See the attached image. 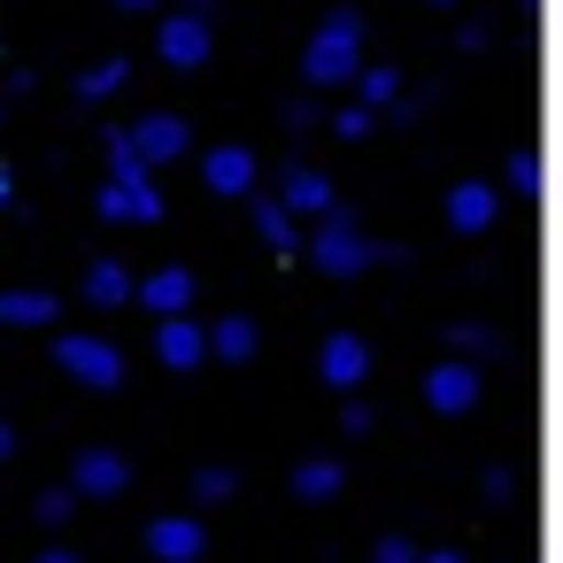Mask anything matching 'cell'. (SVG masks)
<instances>
[{"label": "cell", "mask_w": 563, "mask_h": 563, "mask_svg": "<svg viewBox=\"0 0 563 563\" xmlns=\"http://www.w3.org/2000/svg\"><path fill=\"white\" fill-rule=\"evenodd\" d=\"M301 78H309V86H355V78H363V16H355V9H332V16L309 32Z\"/></svg>", "instance_id": "1"}, {"label": "cell", "mask_w": 563, "mask_h": 563, "mask_svg": "<svg viewBox=\"0 0 563 563\" xmlns=\"http://www.w3.org/2000/svg\"><path fill=\"white\" fill-rule=\"evenodd\" d=\"M401 263V247H371V232L347 217V209H332L324 224H309V263L324 271V278H363L371 263Z\"/></svg>", "instance_id": "2"}, {"label": "cell", "mask_w": 563, "mask_h": 563, "mask_svg": "<svg viewBox=\"0 0 563 563\" xmlns=\"http://www.w3.org/2000/svg\"><path fill=\"white\" fill-rule=\"evenodd\" d=\"M55 363H63L78 386H93V394H117V386H124V347L101 340V332H63V340H55Z\"/></svg>", "instance_id": "3"}, {"label": "cell", "mask_w": 563, "mask_h": 563, "mask_svg": "<svg viewBox=\"0 0 563 563\" xmlns=\"http://www.w3.org/2000/svg\"><path fill=\"white\" fill-rule=\"evenodd\" d=\"M124 486H132V455H117V448H86L70 463V494L78 501H117Z\"/></svg>", "instance_id": "4"}, {"label": "cell", "mask_w": 563, "mask_h": 563, "mask_svg": "<svg viewBox=\"0 0 563 563\" xmlns=\"http://www.w3.org/2000/svg\"><path fill=\"white\" fill-rule=\"evenodd\" d=\"M424 401H432L440 417H471V409H478V363H463V355L432 363V371H424Z\"/></svg>", "instance_id": "5"}, {"label": "cell", "mask_w": 563, "mask_h": 563, "mask_svg": "<svg viewBox=\"0 0 563 563\" xmlns=\"http://www.w3.org/2000/svg\"><path fill=\"white\" fill-rule=\"evenodd\" d=\"M132 147H140V163H147V170H163V163H186L194 132H186L170 109H147V117L132 124Z\"/></svg>", "instance_id": "6"}, {"label": "cell", "mask_w": 563, "mask_h": 563, "mask_svg": "<svg viewBox=\"0 0 563 563\" xmlns=\"http://www.w3.org/2000/svg\"><path fill=\"white\" fill-rule=\"evenodd\" d=\"M278 201L301 217V224H324L340 201H332V178L317 170V163H286V178H278Z\"/></svg>", "instance_id": "7"}, {"label": "cell", "mask_w": 563, "mask_h": 563, "mask_svg": "<svg viewBox=\"0 0 563 563\" xmlns=\"http://www.w3.org/2000/svg\"><path fill=\"white\" fill-rule=\"evenodd\" d=\"M317 378H324L332 394H355V386L371 378V347H363L355 332H332V340L317 347Z\"/></svg>", "instance_id": "8"}, {"label": "cell", "mask_w": 563, "mask_h": 563, "mask_svg": "<svg viewBox=\"0 0 563 563\" xmlns=\"http://www.w3.org/2000/svg\"><path fill=\"white\" fill-rule=\"evenodd\" d=\"M448 224H455V232H471V240H478V232H494V224H501V194H494L486 178L448 186Z\"/></svg>", "instance_id": "9"}, {"label": "cell", "mask_w": 563, "mask_h": 563, "mask_svg": "<svg viewBox=\"0 0 563 563\" xmlns=\"http://www.w3.org/2000/svg\"><path fill=\"white\" fill-rule=\"evenodd\" d=\"M247 209H255V232H263V247H271V255H309V224H301L278 194H255Z\"/></svg>", "instance_id": "10"}, {"label": "cell", "mask_w": 563, "mask_h": 563, "mask_svg": "<svg viewBox=\"0 0 563 563\" xmlns=\"http://www.w3.org/2000/svg\"><path fill=\"white\" fill-rule=\"evenodd\" d=\"M201 548H209V532H201V517H155L147 525V555L155 563H201Z\"/></svg>", "instance_id": "11"}, {"label": "cell", "mask_w": 563, "mask_h": 563, "mask_svg": "<svg viewBox=\"0 0 563 563\" xmlns=\"http://www.w3.org/2000/svg\"><path fill=\"white\" fill-rule=\"evenodd\" d=\"M155 40H163V63H170V70H201V63H209V16H186V9H178V16H163Z\"/></svg>", "instance_id": "12"}, {"label": "cell", "mask_w": 563, "mask_h": 563, "mask_svg": "<svg viewBox=\"0 0 563 563\" xmlns=\"http://www.w3.org/2000/svg\"><path fill=\"white\" fill-rule=\"evenodd\" d=\"M132 301H147V309H155V324H163V317H194V271H186V263H163L155 278H140V294H132Z\"/></svg>", "instance_id": "13"}, {"label": "cell", "mask_w": 563, "mask_h": 563, "mask_svg": "<svg viewBox=\"0 0 563 563\" xmlns=\"http://www.w3.org/2000/svg\"><path fill=\"white\" fill-rule=\"evenodd\" d=\"M155 355H163V371H201L209 363V332L194 317H163L155 324Z\"/></svg>", "instance_id": "14"}, {"label": "cell", "mask_w": 563, "mask_h": 563, "mask_svg": "<svg viewBox=\"0 0 563 563\" xmlns=\"http://www.w3.org/2000/svg\"><path fill=\"white\" fill-rule=\"evenodd\" d=\"M201 178H209V194H224V201H255V155H247V147H209Z\"/></svg>", "instance_id": "15"}, {"label": "cell", "mask_w": 563, "mask_h": 563, "mask_svg": "<svg viewBox=\"0 0 563 563\" xmlns=\"http://www.w3.org/2000/svg\"><path fill=\"white\" fill-rule=\"evenodd\" d=\"M55 317H63V301H55V294H40V286L0 294V324H16V332H40V324H55Z\"/></svg>", "instance_id": "16"}, {"label": "cell", "mask_w": 563, "mask_h": 563, "mask_svg": "<svg viewBox=\"0 0 563 563\" xmlns=\"http://www.w3.org/2000/svg\"><path fill=\"white\" fill-rule=\"evenodd\" d=\"M132 294H140V278H132L124 263H109V255H101V263L86 271V301H93V309H124Z\"/></svg>", "instance_id": "17"}, {"label": "cell", "mask_w": 563, "mask_h": 563, "mask_svg": "<svg viewBox=\"0 0 563 563\" xmlns=\"http://www.w3.org/2000/svg\"><path fill=\"white\" fill-rule=\"evenodd\" d=\"M255 347H263L255 317H224V324H209V355H217V363H255Z\"/></svg>", "instance_id": "18"}, {"label": "cell", "mask_w": 563, "mask_h": 563, "mask_svg": "<svg viewBox=\"0 0 563 563\" xmlns=\"http://www.w3.org/2000/svg\"><path fill=\"white\" fill-rule=\"evenodd\" d=\"M340 486H347V471H340L332 455H309V463L294 471V501H332Z\"/></svg>", "instance_id": "19"}, {"label": "cell", "mask_w": 563, "mask_h": 563, "mask_svg": "<svg viewBox=\"0 0 563 563\" xmlns=\"http://www.w3.org/2000/svg\"><path fill=\"white\" fill-rule=\"evenodd\" d=\"M394 101H401V70H394V63H378V70H363V78H355V109H371V117H378V109H394Z\"/></svg>", "instance_id": "20"}, {"label": "cell", "mask_w": 563, "mask_h": 563, "mask_svg": "<svg viewBox=\"0 0 563 563\" xmlns=\"http://www.w3.org/2000/svg\"><path fill=\"white\" fill-rule=\"evenodd\" d=\"M124 86H132V63H93L78 93H86V101H109V93H124Z\"/></svg>", "instance_id": "21"}, {"label": "cell", "mask_w": 563, "mask_h": 563, "mask_svg": "<svg viewBox=\"0 0 563 563\" xmlns=\"http://www.w3.org/2000/svg\"><path fill=\"white\" fill-rule=\"evenodd\" d=\"M109 186L132 194V224H163V194H155V178H109Z\"/></svg>", "instance_id": "22"}, {"label": "cell", "mask_w": 563, "mask_h": 563, "mask_svg": "<svg viewBox=\"0 0 563 563\" xmlns=\"http://www.w3.org/2000/svg\"><path fill=\"white\" fill-rule=\"evenodd\" d=\"M232 494H240V478H232L224 463H209V471H194V501H201V509H209V501H232Z\"/></svg>", "instance_id": "23"}, {"label": "cell", "mask_w": 563, "mask_h": 563, "mask_svg": "<svg viewBox=\"0 0 563 563\" xmlns=\"http://www.w3.org/2000/svg\"><path fill=\"white\" fill-rule=\"evenodd\" d=\"M509 194H525V201L540 194V155H532V147H517V155H509Z\"/></svg>", "instance_id": "24"}, {"label": "cell", "mask_w": 563, "mask_h": 563, "mask_svg": "<svg viewBox=\"0 0 563 563\" xmlns=\"http://www.w3.org/2000/svg\"><path fill=\"white\" fill-rule=\"evenodd\" d=\"M455 347H463V363H486L501 340H494V324H455Z\"/></svg>", "instance_id": "25"}, {"label": "cell", "mask_w": 563, "mask_h": 563, "mask_svg": "<svg viewBox=\"0 0 563 563\" xmlns=\"http://www.w3.org/2000/svg\"><path fill=\"white\" fill-rule=\"evenodd\" d=\"M70 509H78V494H70V486H47V494H40V525H63Z\"/></svg>", "instance_id": "26"}, {"label": "cell", "mask_w": 563, "mask_h": 563, "mask_svg": "<svg viewBox=\"0 0 563 563\" xmlns=\"http://www.w3.org/2000/svg\"><path fill=\"white\" fill-rule=\"evenodd\" d=\"M371 563H424V548H417V540H401V532H386Z\"/></svg>", "instance_id": "27"}, {"label": "cell", "mask_w": 563, "mask_h": 563, "mask_svg": "<svg viewBox=\"0 0 563 563\" xmlns=\"http://www.w3.org/2000/svg\"><path fill=\"white\" fill-rule=\"evenodd\" d=\"M93 209H101L109 224H132V194H124V186H101V201H93Z\"/></svg>", "instance_id": "28"}, {"label": "cell", "mask_w": 563, "mask_h": 563, "mask_svg": "<svg viewBox=\"0 0 563 563\" xmlns=\"http://www.w3.org/2000/svg\"><path fill=\"white\" fill-rule=\"evenodd\" d=\"M371 124H378V117H371V109H340V117H332V132H340V140H363V132H371Z\"/></svg>", "instance_id": "29"}, {"label": "cell", "mask_w": 563, "mask_h": 563, "mask_svg": "<svg viewBox=\"0 0 563 563\" xmlns=\"http://www.w3.org/2000/svg\"><path fill=\"white\" fill-rule=\"evenodd\" d=\"M340 432H347V440H363V432H371V409H363V401H347V409H340Z\"/></svg>", "instance_id": "30"}, {"label": "cell", "mask_w": 563, "mask_h": 563, "mask_svg": "<svg viewBox=\"0 0 563 563\" xmlns=\"http://www.w3.org/2000/svg\"><path fill=\"white\" fill-rule=\"evenodd\" d=\"M463 55H478V47H494V24H463V40H455Z\"/></svg>", "instance_id": "31"}, {"label": "cell", "mask_w": 563, "mask_h": 563, "mask_svg": "<svg viewBox=\"0 0 563 563\" xmlns=\"http://www.w3.org/2000/svg\"><path fill=\"white\" fill-rule=\"evenodd\" d=\"M16 209V178H9V163H0V217Z\"/></svg>", "instance_id": "32"}, {"label": "cell", "mask_w": 563, "mask_h": 563, "mask_svg": "<svg viewBox=\"0 0 563 563\" xmlns=\"http://www.w3.org/2000/svg\"><path fill=\"white\" fill-rule=\"evenodd\" d=\"M9 455H16V424H9V417H0V463H9Z\"/></svg>", "instance_id": "33"}, {"label": "cell", "mask_w": 563, "mask_h": 563, "mask_svg": "<svg viewBox=\"0 0 563 563\" xmlns=\"http://www.w3.org/2000/svg\"><path fill=\"white\" fill-rule=\"evenodd\" d=\"M117 9H124V16H155V0H117Z\"/></svg>", "instance_id": "34"}, {"label": "cell", "mask_w": 563, "mask_h": 563, "mask_svg": "<svg viewBox=\"0 0 563 563\" xmlns=\"http://www.w3.org/2000/svg\"><path fill=\"white\" fill-rule=\"evenodd\" d=\"M40 563H78V555H70V548H47V555H40Z\"/></svg>", "instance_id": "35"}, {"label": "cell", "mask_w": 563, "mask_h": 563, "mask_svg": "<svg viewBox=\"0 0 563 563\" xmlns=\"http://www.w3.org/2000/svg\"><path fill=\"white\" fill-rule=\"evenodd\" d=\"M424 563H463V555H455V548H432V555H424Z\"/></svg>", "instance_id": "36"}, {"label": "cell", "mask_w": 563, "mask_h": 563, "mask_svg": "<svg viewBox=\"0 0 563 563\" xmlns=\"http://www.w3.org/2000/svg\"><path fill=\"white\" fill-rule=\"evenodd\" d=\"M209 9H217V0H186V16H209Z\"/></svg>", "instance_id": "37"}, {"label": "cell", "mask_w": 563, "mask_h": 563, "mask_svg": "<svg viewBox=\"0 0 563 563\" xmlns=\"http://www.w3.org/2000/svg\"><path fill=\"white\" fill-rule=\"evenodd\" d=\"M424 9H455V0H424Z\"/></svg>", "instance_id": "38"}, {"label": "cell", "mask_w": 563, "mask_h": 563, "mask_svg": "<svg viewBox=\"0 0 563 563\" xmlns=\"http://www.w3.org/2000/svg\"><path fill=\"white\" fill-rule=\"evenodd\" d=\"M0 117H9V101H0Z\"/></svg>", "instance_id": "39"}]
</instances>
